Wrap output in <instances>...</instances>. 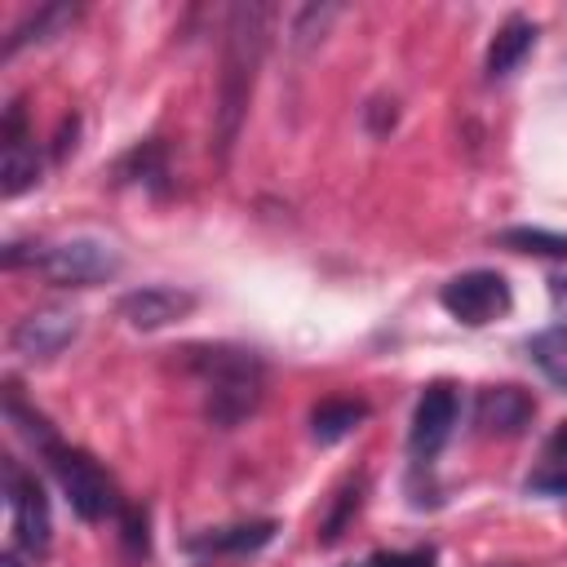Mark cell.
Returning <instances> with one entry per match:
<instances>
[{
    "mask_svg": "<svg viewBox=\"0 0 567 567\" xmlns=\"http://www.w3.org/2000/svg\"><path fill=\"white\" fill-rule=\"evenodd\" d=\"M40 452H44V461H49V470H53L62 496L71 501V509H75L84 523H102V518H115V514L124 509V496H120L115 478H111L89 452L66 447V443H58V439H49Z\"/></svg>",
    "mask_w": 567,
    "mask_h": 567,
    "instance_id": "obj_4",
    "label": "cell"
},
{
    "mask_svg": "<svg viewBox=\"0 0 567 567\" xmlns=\"http://www.w3.org/2000/svg\"><path fill=\"white\" fill-rule=\"evenodd\" d=\"M186 368L204 385V416L217 430H235L244 416L257 412L266 394V363L257 350L244 346H186Z\"/></svg>",
    "mask_w": 567,
    "mask_h": 567,
    "instance_id": "obj_2",
    "label": "cell"
},
{
    "mask_svg": "<svg viewBox=\"0 0 567 567\" xmlns=\"http://www.w3.org/2000/svg\"><path fill=\"white\" fill-rule=\"evenodd\" d=\"M532 44H536V22H527V18H509L496 35H492V44H487V80H505L527 53H532Z\"/></svg>",
    "mask_w": 567,
    "mask_h": 567,
    "instance_id": "obj_13",
    "label": "cell"
},
{
    "mask_svg": "<svg viewBox=\"0 0 567 567\" xmlns=\"http://www.w3.org/2000/svg\"><path fill=\"white\" fill-rule=\"evenodd\" d=\"M120 540H124V554L128 558H146L151 536H146V509L142 505H124L120 509Z\"/></svg>",
    "mask_w": 567,
    "mask_h": 567,
    "instance_id": "obj_20",
    "label": "cell"
},
{
    "mask_svg": "<svg viewBox=\"0 0 567 567\" xmlns=\"http://www.w3.org/2000/svg\"><path fill=\"white\" fill-rule=\"evenodd\" d=\"M536 399L518 385H483L474 394V430L487 439H514L532 425Z\"/></svg>",
    "mask_w": 567,
    "mask_h": 567,
    "instance_id": "obj_10",
    "label": "cell"
},
{
    "mask_svg": "<svg viewBox=\"0 0 567 567\" xmlns=\"http://www.w3.org/2000/svg\"><path fill=\"white\" fill-rule=\"evenodd\" d=\"M275 9L270 4H235L226 13V53H221V80H217V115H213V146L217 159L230 155L239 124L248 115V97L257 84V66L266 53V35H270Z\"/></svg>",
    "mask_w": 567,
    "mask_h": 567,
    "instance_id": "obj_1",
    "label": "cell"
},
{
    "mask_svg": "<svg viewBox=\"0 0 567 567\" xmlns=\"http://www.w3.org/2000/svg\"><path fill=\"white\" fill-rule=\"evenodd\" d=\"M40 182V159H35V142L27 133V111L22 102L9 106L4 115V195H22L27 186Z\"/></svg>",
    "mask_w": 567,
    "mask_h": 567,
    "instance_id": "obj_12",
    "label": "cell"
},
{
    "mask_svg": "<svg viewBox=\"0 0 567 567\" xmlns=\"http://www.w3.org/2000/svg\"><path fill=\"white\" fill-rule=\"evenodd\" d=\"M527 354L545 381L567 390V323H554V328H540L536 337H527Z\"/></svg>",
    "mask_w": 567,
    "mask_h": 567,
    "instance_id": "obj_15",
    "label": "cell"
},
{
    "mask_svg": "<svg viewBox=\"0 0 567 567\" xmlns=\"http://www.w3.org/2000/svg\"><path fill=\"white\" fill-rule=\"evenodd\" d=\"M4 501H9V514H13V540L18 549L27 554H44L49 549V536H53V518H49V496L40 487V478L4 456Z\"/></svg>",
    "mask_w": 567,
    "mask_h": 567,
    "instance_id": "obj_5",
    "label": "cell"
},
{
    "mask_svg": "<svg viewBox=\"0 0 567 567\" xmlns=\"http://www.w3.org/2000/svg\"><path fill=\"white\" fill-rule=\"evenodd\" d=\"M456 416H461V394L452 385H430L416 408H412V430H408V452L416 461H434L443 452V443L452 439L456 430Z\"/></svg>",
    "mask_w": 567,
    "mask_h": 567,
    "instance_id": "obj_8",
    "label": "cell"
},
{
    "mask_svg": "<svg viewBox=\"0 0 567 567\" xmlns=\"http://www.w3.org/2000/svg\"><path fill=\"white\" fill-rule=\"evenodd\" d=\"M368 403L363 399H323V403H315V412H310V434L319 439V443H337V439H346V434H354L363 421H368Z\"/></svg>",
    "mask_w": 567,
    "mask_h": 567,
    "instance_id": "obj_14",
    "label": "cell"
},
{
    "mask_svg": "<svg viewBox=\"0 0 567 567\" xmlns=\"http://www.w3.org/2000/svg\"><path fill=\"white\" fill-rule=\"evenodd\" d=\"M501 248H514V252H532V257H558L567 261V235L558 230H545V226H509L496 235Z\"/></svg>",
    "mask_w": 567,
    "mask_h": 567,
    "instance_id": "obj_17",
    "label": "cell"
},
{
    "mask_svg": "<svg viewBox=\"0 0 567 567\" xmlns=\"http://www.w3.org/2000/svg\"><path fill=\"white\" fill-rule=\"evenodd\" d=\"M439 301L452 319H461L470 328H483V323L501 319L514 306V292H509L501 270H465V275H452L439 288Z\"/></svg>",
    "mask_w": 567,
    "mask_h": 567,
    "instance_id": "obj_6",
    "label": "cell"
},
{
    "mask_svg": "<svg viewBox=\"0 0 567 567\" xmlns=\"http://www.w3.org/2000/svg\"><path fill=\"white\" fill-rule=\"evenodd\" d=\"M75 337H80V310L75 306H62V301H49V306L27 310L13 323L9 350L22 354V359H31V363H44V359L62 354Z\"/></svg>",
    "mask_w": 567,
    "mask_h": 567,
    "instance_id": "obj_7",
    "label": "cell"
},
{
    "mask_svg": "<svg viewBox=\"0 0 567 567\" xmlns=\"http://www.w3.org/2000/svg\"><path fill=\"white\" fill-rule=\"evenodd\" d=\"M275 540V518H252V523H230V527H213L186 540V554L195 558H244L257 554L261 545Z\"/></svg>",
    "mask_w": 567,
    "mask_h": 567,
    "instance_id": "obj_11",
    "label": "cell"
},
{
    "mask_svg": "<svg viewBox=\"0 0 567 567\" xmlns=\"http://www.w3.org/2000/svg\"><path fill=\"white\" fill-rule=\"evenodd\" d=\"M363 567H434V549L430 545H416V549H394V554H372Z\"/></svg>",
    "mask_w": 567,
    "mask_h": 567,
    "instance_id": "obj_22",
    "label": "cell"
},
{
    "mask_svg": "<svg viewBox=\"0 0 567 567\" xmlns=\"http://www.w3.org/2000/svg\"><path fill=\"white\" fill-rule=\"evenodd\" d=\"M527 492L536 496H567V465H554V470H540L527 478Z\"/></svg>",
    "mask_w": 567,
    "mask_h": 567,
    "instance_id": "obj_23",
    "label": "cell"
},
{
    "mask_svg": "<svg viewBox=\"0 0 567 567\" xmlns=\"http://www.w3.org/2000/svg\"><path fill=\"white\" fill-rule=\"evenodd\" d=\"M195 306H199V297L186 292V288H173V284H146V288H133V292L120 297V319H124L128 328L155 332V328H168V323L186 319Z\"/></svg>",
    "mask_w": 567,
    "mask_h": 567,
    "instance_id": "obj_9",
    "label": "cell"
},
{
    "mask_svg": "<svg viewBox=\"0 0 567 567\" xmlns=\"http://www.w3.org/2000/svg\"><path fill=\"white\" fill-rule=\"evenodd\" d=\"M75 13H80L75 4H40L27 22H18V27H13V35H9V44H4V53H18V49H22V44H31V40L40 44V40L58 35L66 22H75Z\"/></svg>",
    "mask_w": 567,
    "mask_h": 567,
    "instance_id": "obj_16",
    "label": "cell"
},
{
    "mask_svg": "<svg viewBox=\"0 0 567 567\" xmlns=\"http://www.w3.org/2000/svg\"><path fill=\"white\" fill-rule=\"evenodd\" d=\"M545 461H549V465H567V421L549 434V443H545Z\"/></svg>",
    "mask_w": 567,
    "mask_h": 567,
    "instance_id": "obj_24",
    "label": "cell"
},
{
    "mask_svg": "<svg viewBox=\"0 0 567 567\" xmlns=\"http://www.w3.org/2000/svg\"><path fill=\"white\" fill-rule=\"evenodd\" d=\"M4 266H13V270L31 266L58 288H93V284L115 279L124 261L102 239H62V244H35V248L9 244L4 248Z\"/></svg>",
    "mask_w": 567,
    "mask_h": 567,
    "instance_id": "obj_3",
    "label": "cell"
},
{
    "mask_svg": "<svg viewBox=\"0 0 567 567\" xmlns=\"http://www.w3.org/2000/svg\"><path fill=\"white\" fill-rule=\"evenodd\" d=\"M120 177L128 182H142V186H155L164 190V177H168V164H164V146L159 142H142L137 151H128L120 159Z\"/></svg>",
    "mask_w": 567,
    "mask_h": 567,
    "instance_id": "obj_19",
    "label": "cell"
},
{
    "mask_svg": "<svg viewBox=\"0 0 567 567\" xmlns=\"http://www.w3.org/2000/svg\"><path fill=\"white\" fill-rule=\"evenodd\" d=\"M363 492H368V474L350 478V483L332 496V509H328V518L319 523V540H323V545L341 540V532L350 527V518H354V514H359V505H363Z\"/></svg>",
    "mask_w": 567,
    "mask_h": 567,
    "instance_id": "obj_18",
    "label": "cell"
},
{
    "mask_svg": "<svg viewBox=\"0 0 567 567\" xmlns=\"http://www.w3.org/2000/svg\"><path fill=\"white\" fill-rule=\"evenodd\" d=\"M332 18H337V4H323V9H315V4H310V9H301V18L292 22V44H297V49L315 44Z\"/></svg>",
    "mask_w": 567,
    "mask_h": 567,
    "instance_id": "obj_21",
    "label": "cell"
},
{
    "mask_svg": "<svg viewBox=\"0 0 567 567\" xmlns=\"http://www.w3.org/2000/svg\"><path fill=\"white\" fill-rule=\"evenodd\" d=\"M0 567H22V563H18L13 554H4V558H0Z\"/></svg>",
    "mask_w": 567,
    "mask_h": 567,
    "instance_id": "obj_25",
    "label": "cell"
}]
</instances>
